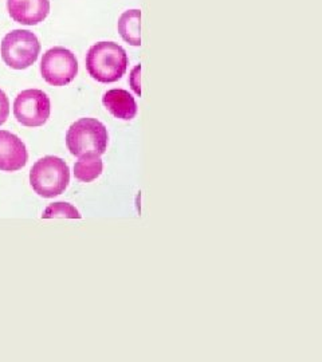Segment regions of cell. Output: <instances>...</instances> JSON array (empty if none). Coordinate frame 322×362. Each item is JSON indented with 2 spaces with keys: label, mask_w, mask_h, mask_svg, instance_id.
<instances>
[{
  "label": "cell",
  "mask_w": 322,
  "mask_h": 362,
  "mask_svg": "<svg viewBox=\"0 0 322 362\" xmlns=\"http://www.w3.org/2000/svg\"><path fill=\"white\" fill-rule=\"evenodd\" d=\"M50 98L45 91L28 89L18 94L13 103V116L19 124L28 128H38L50 117Z\"/></svg>",
  "instance_id": "8992f818"
},
{
  "label": "cell",
  "mask_w": 322,
  "mask_h": 362,
  "mask_svg": "<svg viewBox=\"0 0 322 362\" xmlns=\"http://www.w3.org/2000/svg\"><path fill=\"white\" fill-rule=\"evenodd\" d=\"M10 116V101L6 93L0 89V125H3Z\"/></svg>",
  "instance_id": "4fadbf2b"
},
{
  "label": "cell",
  "mask_w": 322,
  "mask_h": 362,
  "mask_svg": "<svg viewBox=\"0 0 322 362\" xmlns=\"http://www.w3.org/2000/svg\"><path fill=\"white\" fill-rule=\"evenodd\" d=\"M140 71H142V66H136L133 70H132V74H130V86L132 89L134 90V93L137 95H142V88H140Z\"/></svg>",
  "instance_id": "5bb4252c"
},
{
  "label": "cell",
  "mask_w": 322,
  "mask_h": 362,
  "mask_svg": "<svg viewBox=\"0 0 322 362\" xmlns=\"http://www.w3.org/2000/svg\"><path fill=\"white\" fill-rule=\"evenodd\" d=\"M28 153L23 141L7 130H0V170L16 172L27 164Z\"/></svg>",
  "instance_id": "52a82bcc"
},
{
  "label": "cell",
  "mask_w": 322,
  "mask_h": 362,
  "mask_svg": "<svg viewBox=\"0 0 322 362\" xmlns=\"http://www.w3.org/2000/svg\"><path fill=\"white\" fill-rule=\"evenodd\" d=\"M103 160L100 157L79 158L74 165V176L81 182H91L103 173Z\"/></svg>",
  "instance_id": "8fae6325"
},
{
  "label": "cell",
  "mask_w": 322,
  "mask_h": 362,
  "mask_svg": "<svg viewBox=\"0 0 322 362\" xmlns=\"http://www.w3.org/2000/svg\"><path fill=\"white\" fill-rule=\"evenodd\" d=\"M103 104L113 116L122 121H130L137 115V104L134 97L124 89L106 91L103 94Z\"/></svg>",
  "instance_id": "9c48e42d"
},
{
  "label": "cell",
  "mask_w": 322,
  "mask_h": 362,
  "mask_svg": "<svg viewBox=\"0 0 322 362\" xmlns=\"http://www.w3.org/2000/svg\"><path fill=\"white\" fill-rule=\"evenodd\" d=\"M69 182V165L57 156L42 157L30 170V184L33 189L45 199L64 194Z\"/></svg>",
  "instance_id": "3957f363"
},
{
  "label": "cell",
  "mask_w": 322,
  "mask_h": 362,
  "mask_svg": "<svg viewBox=\"0 0 322 362\" xmlns=\"http://www.w3.org/2000/svg\"><path fill=\"white\" fill-rule=\"evenodd\" d=\"M40 73L49 85L66 86L77 77V58L73 52L64 47H52L43 54Z\"/></svg>",
  "instance_id": "5b68a950"
},
{
  "label": "cell",
  "mask_w": 322,
  "mask_h": 362,
  "mask_svg": "<svg viewBox=\"0 0 322 362\" xmlns=\"http://www.w3.org/2000/svg\"><path fill=\"white\" fill-rule=\"evenodd\" d=\"M40 52V43L28 30H13L1 40V59L15 70L34 65Z\"/></svg>",
  "instance_id": "277c9868"
},
{
  "label": "cell",
  "mask_w": 322,
  "mask_h": 362,
  "mask_svg": "<svg viewBox=\"0 0 322 362\" xmlns=\"http://www.w3.org/2000/svg\"><path fill=\"white\" fill-rule=\"evenodd\" d=\"M140 22H142L140 10H128L118 19V33L130 46H142Z\"/></svg>",
  "instance_id": "30bf717a"
},
{
  "label": "cell",
  "mask_w": 322,
  "mask_h": 362,
  "mask_svg": "<svg viewBox=\"0 0 322 362\" xmlns=\"http://www.w3.org/2000/svg\"><path fill=\"white\" fill-rule=\"evenodd\" d=\"M58 218H66V219H81L82 215L78 212L77 208L69 203H52L46 208L42 214V219H58Z\"/></svg>",
  "instance_id": "7c38bea8"
},
{
  "label": "cell",
  "mask_w": 322,
  "mask_h": 362,
  "mask_svg": "<svg viewBox=\"0 0 322 362\" xmlns=\"http://www.w3.org/2000/svg\"><path fill=\"white\" fill-rule=\"evenodd\" d=\"M7 10L15 22L37 26L50 13V0H7Z\"/></svg>",
  "instance_id": "ba28073f"
},
{
  "label": "cell",
  "mask_w": 322,
  "mask_h": 362,
  "mask_svg": "<svg viewBox=\"0 0 322 362\" xmlns=\"http://www.w3.org/2000/svg\"><path fill=\"white\" fill-rule=\"evenodd\" d=\"M86 69L93 79L101 83H112L125 74L128 55L115 42H98L88 52Z\"/></svg>",
  "instance_id": "6da1fadb"
},
{
  "label": "cell",
  "mask_w": 322,
  "mask_h": 362,
  "mask_svg": "<svg viewBox=\"0 0 322 362\" xmlns=\"http://www.w3.org/2000/svg\"><path fill=\"white\" fill-rule=\"evenodd\" d=\"M108 129L96 118H81L66 133V145L78 158L101 157L108 148Z\"/></svg>",
  "instance_id": "7a4b0ae2"
}]
</instances>
